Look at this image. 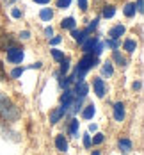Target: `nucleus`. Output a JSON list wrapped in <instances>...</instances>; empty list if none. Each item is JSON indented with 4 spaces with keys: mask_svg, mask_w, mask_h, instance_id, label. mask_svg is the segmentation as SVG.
I'll use <instances>...</instances> for the list:
<instances>
[{
    "mask_svg": "<svg viewBox=\"0 0 144 155\" xmlns=\"http://www.w3.org/2000/svg\"><path fill=\"white\" fill-rule=\"evenodd\" d=\"M18 109L11 104V100L5 96V94L0 93V116L5 120V121H14L18 118Z\"/></svg>",
    "mask_w": 144,
    "mask_h": 155,
    "instance_id": "obj_1",
    "label": "nucleus"
},
{
    "mask_svg": "<svg viewBox=\"0 0 144 155\" xmlns=\"http://www.w3.org/2000/svg\"><path fill=\"white\" fill-rule=\"evenodd\" d=\"M96 64H98V57H96V55H93V54H85V55H84V57L78 61L77 70H78V71H84V73H87V70L94 68Z\"/></svg>",
    "mask_w": 144,
    "mask_h": 155,
    "instance_id": "obj_2",
    "label": "nucleus"
},
{
    "mask_svg": "<svg viewBox=\"0 0 144 155\" xmlns=\"http://www.w3.org/2000/svg\"><path fill=\"white\" fill-rule=\"evenodd\" d=\"M7 61L13 62V64H18V62H21L23 59V50L18 47H7Z\"/></svg>",
    "mask_w": 144,
    "mask_h": 155,
    "instance_id": "obj_3",
    "label": "nucleus"
},
{
    "mask_svg": "<svg viewBox=\"0 0 144 155\" xmlns=\"http://www.w3.org/2000/svg\"><path fill=\"white\" fill-rule=\"evenodd\" d=\"M114 120L116 121H123L125 120V105L121 102L114 104Z\"/></svg>",
    "mask_w": 144,
    "mask_h": 155,
    "instance_id": "obj_4",
    "label": "nucleus"
},
{
    "mask_svg": "<svg viewBox=\"0 0 144 155\" xmlns=\"http://www.w3.org/2000/svg\"><path fill=\"white\" fill-rule=\"evenodd\" d=\"M87 91H89V86H87L85 82H77V86H75V91H73V93L77 94L78 98H84V96L87 94Z\"/></svg>",
    "mask_w": 144,
    "mask_h": 155,
    "instance_id": "obj_5",
    "label": "nucleus"
},
{
    "mask_svg": "<svg viewBox=\"0 0 144 155\" xmlns=\"http://www.w3.org/2000/svg\"><path fill=\"white\" fill-rule=\"evenodd\" d=\"M123 34H125V27L123 25H116V27H112L110 31H109V36H110V39H114V41L119 39Z\"/></svg>",
    "mask_w": 144,
    "mask_h": 155,
    "instance_id": "obj_6",
    "label": "nucleus"
},
{
    "mask_svg": "<svg viewBox=\"0 0 144 155\" xmlns=\"http://www.w3.org/2000/svg\"><path fill=\"white\" fill-rule=\"evenodd\" d=\"M96 43H98V38H89L87 41H82V52H85V54H89L91 50H93V47H94Z\"/></svg>",
    "mask_w": 144,
    "mask_h": 155,
    "instance_id": "obj_7",
    "label": "nucleus"
},
{
    "mask_svg": "<svg viewBox=\"0 0 144 155\" xmlns=\"http://www.w3.org/2000/svg\"><path fill=\"white\" fill-rule=\"evenodd\" d=\"M93 86H94V93H96V96H100V98H101V96L105 94V84H103V80H101V78H96Z\"/></svg>",
    "mask_w": 144,
    "mask_h": 155,
    "instance_id": "obj_8",
    "label": "nucleus"
},
{
    "mask_svg": "<svg viewBox=\"0 0 144 155\" xmlns=\"http://www.w3.org/2000/svg\"><path fill=\"white\" fill-rule=\"evenodd\" d=\"M55 146L59 152H66L68 150V141L64 139V136H57L55 137Z\"/></svg>",
    "mask_w": 144,
    "mask_h": 155,
    "instance_id": "obj_9",
    "label": "nucleus"
},
{
    "mask_svg": "<svg viewBox=\"0 0 144 155\" xmlns=\"http://www.w3.org/2000/svg\"><path fill=\"white\" fill-rule=\"evenodd\" d=\"M94 112H96L94 105H87V107L84 109V112H82V118H84V120H91V118L94 116Z\"/></svg>",
    "mask_w": 144,
    "mask_h": 155,
    "instance_id": "obj_10",
    "label": "nucleus"
},
{
    "mask_svg": "<svg viewBox=\"0 0 144 155\" xmlns=\"http://www.w3.org/2000/svg\"><path fill=\"white\" fill-rule=\"evenodd\" d=\"M69 134L73 137H78V120H71V123H69Z\"/></svg>",
    "mask_w": 144,
    "mask_h": 155,
    "instance_id": "obj_11",
    "label": "nucleus"
},
{
    "mask_svg": "<svg viewBox=\"0 0 144 155\" xmlns=\"http://www.w3.org/2000/svg\"><path fill=\"white\" fill-rule=\"evenodd\" d=\"M39 18H41L43 21H50V20L53 18V13H52V9H41V13H39Z\"/></svg>",
    "mask_w": 144,
    "mask_h": 155,
    "instance_id": "obj_12",
    "label": "nucleus"
},
{
    "mask_svg": "<svg viewBox=\"0 0 144 155\" xmlns=\"http://www.w3.org/2000/svg\"><path fill=\"white\" fill-rule=\"evenodd\" d=\"M85 34H87L85 31H75V29H71V36H73L78 43H82V41L85 39Z\"/></svg>",
    "mask_w": 144,
    "mask_h": 155,
    "instance_id": "obj_13",
    "label": "nucleus"
},
{
    "mask_svg": "<svg viewBox=\"0 0 144 155\" xmlns=\"http://www.w3.org/2000/svg\"><path fill=\"white\" fill-rule=\"evenodd\" d=\"M62 116H64V114H62V110H61V109L53 110V112H52V116H50V123L55 125L57 121H59V120H61V118H62Z\"/></svg>",
    "mask_w": 144,
    "mask_h": 155,
    "instance_id": "obj_14",
    "label": "nucleus"
},
{
    "mask_svg": "<svg viewBox=\"0 0 144 155\" xmlns=\"http://www.w3.org/2000/svg\"><path fill=\"white\" fill-rule=\"evenodd\" d=\"M61 25H62V29H69V31H71V29H75V25H77V21H75L73 18H64V20H62V23H61Z\"/></svg>",
    "mask_w": 144,
    "mask_h": 155,
    "instance_id": "obj_15",
    "label": "nucleus"
},
{
    "mask_svg": "<svg viewBox=\"0 0 144 155\" xmlns=\"http://www.w3.org/2000/svg\"><path fill=\"white\" fill-rule=\"evenodd\" d=\"M119 148H121L123 152H130V150H132V141H128V139H119Z\"/></svg>",
    "mask_w": 144,
    "mask_h": 155,
    "instance_id": "obj_16",
    "label": "nucleus"
},
{
    "mask_svg": "<svg viewBox=\"0 0 144 155\" xmlns=\"http://www.w3.org/2000/svg\"><path fill=\"white\" fill-rule=\"evenodd\" d=\"M135 48H137V43H135L133 39H126V41H125V50H126V52L132 54V52H135Z\"/></svg>",
    "mask_w": 144,
    "mask_h": 155,
    "instance_id": "obj_17",
    "label": "nucleus"
},
{
    "mask_svg": "<svg viewBox=\"0 0 144 155\" xmlns=\"http://www.w3.org/2000/svg\"><path fill=\"white\" fill-rule=\"evenodd\" d=\"M123 13L130 18V16H133L135 15V4H126L125 5V9H123Z\"/></svg>",
    "mask_w": 144,
    "mask_h": 155,
    "instance_id": "obj_18",
    "label": "nucleus"
},
{
    "mask_svg": "<svg viewBox=\"0 0 144 155\" xmlns=\"http://www.w3.org/2000/svg\"><path fill=\"white\" fill-rule=\"evenodd\" d=\"M114 61L117 62L119 66H125V64H126V61H125V57H123V55H121V54H119L117 50H114Z\"/></svg>",
    "mask_w": 144,
    "mask_h": 155,
    "instance_id": "obj_19",
    "label": "nucleus"
},
{
    "mask_svg": "<svg viewBox=\"0 0 144 155\" xmlns=\"http://www.w3.org/2000/svg\"><path fill=\"white\" fill-rule=\"evenodd\" d=\"M114 15H116V9H114L112 5H105V9H103V16H105V18H112Z\"/></svg>",
    "mask_w": 144,
    "mask_h": 155,
    "instance_id": "obj_20",
    "label": "nucleus"
},
{
    "mask_svg": "<svg viewBox=\"0 0 144 155\" xmlns=\"http://www.w3.org/2000/svg\"><path fill=\"white\" fill-rule=\"evenodd\" d=\"M103 139H105V136L98 132V134H94V137H93V141H91V144H101Z\"/></svg>",
    "mask_w": 144,
    "mask_h": 155,
    "instance_id": "obj_21",
    "label": "nucleus"
},
{
    "mask_svg": "<svg viewBox=\"0 0 144 155\" xmlns=\"http://www.w3.org/2000/svg\"><path fill=\"white\" fill-rule=\"evenodd\" d=\"M103 47H105L103 43H96L94 47H93V54H94L96 57H98V55H100V54L103 52Z\"/></svg>",
    "mask_w": 144,
    "mask_h": 155,
    "instance_id": "obj_22",
    "label": "nucleus"
},
{
    "mask_svg": "<svg viewBox=\"0 0 144 155\" xmlns=\"http://www.w3.org/2000/svg\"><path fill=\"white\" fill-rule=\"evenodd\" d=\"M103 73H105V75H112V73H114V68H112V64L109 61L103 64Z\"/></svg>",
    "mask_w": 144,
    "mask_h": 155,
    "instance_id": "obj_23",
    "label": "nucleus"
},
{
    "mask_svg": "<svg viewBox=\"0 0 144 155\" xmlns=\"http://www.w3.org/2000/svg\"><path fill=\"white\" fill-rule=\"evenodd\" d=\"M52 55H53V59H55V61H59V62L64 59V54L61 52V50H52Z\"/></svg>",
    "mask_w": 144,
    "mask_h": 155,
    "instance_id": "obj_24",
    "label": "nucleus"
},
{
    "mask_svg": "<svg viewBox=\"0 0 144 155\" xmlns=\"http://www.w3.org/2000/svg\"><path fill=\"white\" fill-rule=\"evenodd\" d=\"M23 71H25V68H14V70L11 71V77H13V78H18L21 73H23Z\"/></svg>",
    "mask_w": 144,
    "mask_h": 155,
    "instance_id": "obj_25",
    "label": "nucleus"
},
{
    "mask_svg": "<svg viewBox=\"0 0 144 155\" xmlns=\"http://www.w3.org/2000/svg\"><path fill=\"white\" fill-rule=\"evenodd\" d=\"M69 4H71V0H57V7H61V9L69 7Z\"/></svg>",
    "mask_w": 144,
    "mask_h": 155,
    "instance_id": "obj_26",
    "label": "nucleus"
},
{
    "mask_svg": "<svg viewBox=\"0 0 144 155\" xmlns=\"http://www.w3.org/2000/svg\"><path fill=\"white\" fill-rule=\"evenodd\" d=\"M68 70H69V61H68V59H62V61H61V71L66 73Z\"/></svg>",
    "mask_w": 144,
    "mask_h": 155,
    "instance_id": "obj_27",
    "label": "nucleus"
},
{
    "mask_svg": "<svg viewBox=\"0 0 144 155\" xmlns=\"http://www.w3.org/2000/svg\"><path fill=\"white\" fill-rule=\"evenodd\" d=\"M96 25H98V20H93V21H91V23H89V27H87V29H85V32H87V34H89V32H91V31H94V29H96Z\"/></svg>",
    "mask_w": 144,
    "mask_h": 155,
    "instance_id": "obj_28",
    "label": "nucleus"
},
{
    "mask_svg": "<svg viewBox=\"0 0 144 155\" xmlns=\"http://www.w3.org/2000/svg\"><path fill=\"white\" fill-rule=\"evenodd\" d=\"M103 45H105V47H110V48H114V50H116V48H117V43H116V41H114V39H107V41H105V43H103Z\"/></svg>",
    "mask_w": 144,
    "mask_h": 155,
    "instance_id": "obj_29",
    "label": "nucleus"
},
{
    "mask_svg": "<svg viewBox=\"0 0 144 155\" xmlns=\"http://www.w3.org/2000/svg\"><path fill=\"white\" fill-rule=\"evenodd\" d=\"M84 146H85V148H89V146H91V136H87V134L84 136Z\"/></svg>",
    "mask_w": 144,
    "mask_h": 155,
    "instance_id": "obj_30",
    "label": "nucleus"
},
{
    "mask_svg": "<svg viewBox=\"0 0 144 155\" xmlns=\"http://www.w3.org/2000/svg\"><path fill=\"white\" fill-rule=\"evenodd\" d=\"M77 2H78V5H80V9H82V11H85V9H87V0H77Z\"/></svg>",
    "mask_w": 144,
    "mask_h": 155,
    "instance_id": "obj_31",
    "label": "nucleus"
},
{
    "mask_svg": "<svg viewBox=\"0 0 144 155\" xmlns=\"http://www.w3.org/2000/svg\"><path fill=\"white\" fill-rule=\"evenodd\" d=\"M59 43H61V38L59 36H55V38L50 39V45H59Z\"/></svg>",
    "mask_w": 144,
    "mask_h": 155,
    "instance_id": "obj_32",
    "label": "nucleus"
},
{
    "mask_svg": "<svg viewBox=\"0 0 144 155\" xmlns=\"http://www.w3.org/2000/svg\"><path fill=\"white\" fill-rule=\"evenodd\" d=\"M135 11H139V13H142L144 7H142V0H137V7H135Z\"/></svg>",
    "mask_w": 144,
    "mask_h": 155,
    "instance_id": "obj_33",
    "label": "nucleus"
},
{
    "mask_svg": "<svg viewBox=\"0 0 144 155\" xmlns=\"http://www.w3.org/2000/svg\"><path fill=\"white\" fill-rule=\"evenodd\" d=\"M11 15H13V18H20V16H21V11H20V9H13Z\"/></svg>",
    "mask_w": 144,
    "mask_h": 155,
    "instance_id": "obj_34",
    "label": "nucleus"
},
{
    "mask_svg": "<svg viewBox=\"0 0 144 155\" xmlns=\"http://www.w3.org/2000/svg\"><path fill=\"white\" fill-rule=\"evenodd\" d=\"M20 38H21V39H29V38H30V34H29L27 31H23L21 34H20Z\"/></svg>",
    "mask_w": 144,
    "mask_h": 155,
    "instance_id": "obj_35",
    "label": "nucleus"
},
{
    "mask_svg": "<svg viewBox=\"0 0 144 155\" xmlns=\"http://www.w3.org/2000/svg\"><path fill=\"white\" fill-rule=\"evenodd\" d=\"M45 34H46L48 38H50V36H53V29H52V27H46V29H45Z\"/></svg>",
    "mask_w": 144,
    "mask_h": 155,
    "instance_id": "obj_36",
    "label": "nucleus"
},
{
    "mask_svg": "<svg viewBox=\"0 0 144 155\" xmlns=\"http://www.w3.org/2000/svg\"><path fill=\"white\" fill-rule=\"evenodd\" d=\"M96 130H98V125H89V132H96Z\"/></svg>",
    "mask_w": 144,
    "mask_h": 155,
    "instance_id": "obj_37",
    "label": "nucleus"
},
{
    "mask_svg": "<svg viewBox=\"0 0 144 155\" xmlns=\"http://www.w3.org/2000/svg\"><path fill=\"white\" fill-rule=\"evenodd\" d=\"M141 87H142V84H141V82H133V89H137V91H139Z\"/></svg>",
    "mask_w": 144,
    "mask_h": 155,
    "instance_id": "obj_38",
    "label": "nucleus"
},
{
    "mask_svg": "<svg viewBox=\"0 0 144 155\" xmlns=\"http://www.w3.org/2000/svg\"><path fill=\"white\" fill-rule=\"evenodd\" d=\"M34 2H36V4H48L50 0H34Z\"/></svg>",
    "mask_w": 144,
    "mask_h": 155,
    "instance_id": "obj_39",
    "label": "nucleus"
},
{
    "mask_svg": "<svg viewBox=\"0 0 144 155\" xmlns=\"http://www.w3.org/2000/svg\"><path fill=\"white\" fill-rule=\"evenodd\" d=\"M4 77V70H2V64H0V78Z\"/></svg>",
    "mask_w": 144,
    "mask_h": 155,
    "instance_id": "obj_40",
    "label": "nucleus"
},
{
    "mask_svg": "<svg viewBox=\"0 0 144 155\" xmlns=\"http://www.w3.org/2000/svg\"><path fill=\"white\" fill-rule=\"evenodd\" d=\"M91 155H100V152H93V153H91Z\"/></svg>",
    "mask_w": 144,
    "mask_h": 155,
    "instance_id": "obj_41",
    "label": "nucleus"
}]
</instances>
